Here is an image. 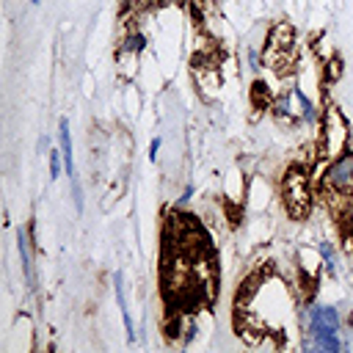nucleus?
<instances>
[{
  "label": "nucleus",
  "mask_w": 353,
  "mask_h": 353,
  "mask_svg": "<svg viewBox=\"0 0 353 353\" xmlns=\"http://www.w3.org/2000/svg\"><path fill=\"white\" fill-rule=\"evenodd\" d=\"M298 320H301L303 347L320 350V353H339V350L350 347V342L342 336L345 334V317H342L336 303H325V301L301 303Z\"/></svg>",
  "instance_id": "nucleus-1"
},
{
  "label": "nucleus",
  "mask_w": 353,
  "mask_h": 353,
  "mask_svg": "<svg viewBox=\"0 0 353 353\" xmlns=\"http://www.w3.org/2000/svg\"><path fill=\"white\" fill-rule=\"evenodd\" d=\"M320 193L325 196V204L339 215L353 212V149L334 160H325V168L320 174Z\"/></svg>",
  "instance_id": "nucleus-2"
},
{
  "label": "nucleus",
  "mask_w": 353,
  "mask_h": 353,
  "mask_svg": "<svg viewBox=\"0 0 353 353\" xmlns=\"http://www.w3.org/2000/svg\"><path fill=\"white\" fill-rule=\"evenodd\" d=\"M317 152H320V160H334L339 154H345L353 143V132H350V121L347 116L331 105V102H323V119H320V127H317Z\"/></svg>",
  "instance_id": "nucleus-3"
},
{
  "label": "nucleus",
  "mask_w": 353,
  "mask_h": 353,
  "mask_svg": "<svg viewBox=\"0 0 353 353\" xmlns=\"http://www.w3.org/2000/svg\"><path fill=\"white\" fill-rule=\"evenodd\" d=\"M281 201L290 218L301 221L312 212V201H314V190H312V179H309V168L303 165H290L281 176Z\"/></svg>",
  "instance_id": "nucleus-4"
},
{
  "label": "nucleus",
  "mask_w": 353,
  "mask_h": 353,
  "mask_svg": "<svg viewBox=\"0 0 353 353\" xmlns=\"http://www.w3.org/2000/svg\"><path fill=\"white\" fill-rule=\"evenodd\" d=\"M262 50L265 52H287V55H295V50H298V33H295L292 22H276V25H270Z\"/></svg>",
  "instance_id": "nucleus-5"
},
{
  "label": "nucleus",
  "mask_w": 353,
  "mask_h": 353,
  "mask_svg": "<svg viewBox=\"0 0 353 353\" xmlns=\"http://www.w3.org/2000/svg\"><path fill=\"white\" fill-rule=\"evenodd\" d=\"M33 245H36V240H33V234H30V229L28 226H19L17 229V251H19V259H22V276H25V284H28V290H33Z\"/></svg>",
  "instance_id": "nucleus-6"
},
{
  "label": "nucleus",
  "mask_w": 353,
  "mask_h": 353,
  "mask_svg": "<svg viewBox=\"0 0 353 353\" xmlns=\"http://www.w3.org/2000/svg\"><path fill=\"white\" fill-rule=\"evenodd\" d=\"M295 265H298L303 281H312V284H317L320 270H325V268H323V256H320V251H317V248H306V245L298 248V262H295Z\"/></svg>",
  "instance_id": "nucleus-7"
},
{
  "label": "nucleus",
  "mask_w": 353,
  "mask_h": 353,
  "mask_svg": "<svg viewBox=\"0 0 353 353\" xmlns=\"http://www.w3.org/2000/svg\"><path fill=\"white\" fill-rule=\"evenodd\" d=\"M58 146H61V154H63L66 179L77 176V168H74V143H72V132H69V119L66 116L58 119Z\"/></svg>",
  "instance_id": "nucleus-8"
},
{
  "label": "nucleus",
  "mask_w": 353,
  "mask_h": 353,
  "mask_svg": "<svg viewBox=\"0 0 353 353\" xmlns=\"http://www.w3.org/2000/svg\"><path fill=\"white\" fill-rule=\"evenodd\" d=\"M110 279H113V295H116V306H119V314H121V323H124L127 342H135V325H132L130 306H127V295H124V276H121V270H113Z\"/></svg>",
  "instance_id": "nucleus-9"
},
{
  "label": "nucleus",
  "mask_w": 353,
  "mask_h": 353,
  "mask_svg": "<svg viewBox=\"0 0 353 353\" xmlns=\"http://www.w3.org/2000/svg\"><path fill=\"white\" fill-rule=\"evenodd\" d=\"M317 251H320V256H323L325 273H328L331 279H339V270H342V251H339V245L331 243V240H320V243H317Z\"/></svg>",
  "instance_id": "nucleus-10"
},
{
  "label": "nucleus",
  "mask_w": 353,
  "mask_h": 353,
  "mask_svg": "<svg viewBox=\"0 0 353 353\" xmlns=\"http://www.w3.org/2000/svg\"><path fill=\"white\" fill-rule=\"evenodd\" d=\"M138 66H141L138 52H130V50H121V47L116 50V72H119L121 80L132 83L138 77Z\"/></svg>",
  "instance_id": "nucleus-11"
},
{
  "label": "nucleus",
  "mask_w": 353,
  "mask_h": 353,
  "mask_svg": "<svg viewBox=\"0 0 353 353\" xmlns=\"http://www.w3.org/2000/svg\"><path fill=\"white\" fill-rule=\"evenodd\" d=\"M342 72H345V63H342V58H339V55H334V58L323 61V66H320V74H323V85L328 88L331 83H336V80L342 77Z\"/></svg>",
  "instance_id": "nucleus-12"
},
{
  "label": "nucleus",
  "mask_w": 353,
  "mask_h": 353,
  "mask_svg": "<svg viewBox=\"0 0 353 353\" xmlns=\"http://www.w3.org/2000/svg\"><path fill=\"white\" fill-rule=\"evenodd\" d=\"M47 168H50V179L55 182V179L61 176V171H63V154H61V146H55V149L47 152Z\"/></svg>",
  "instance_id": "nucleus-13"
},
{
  "label": "nucleus",
  "mask_w": 353,
  "mask_h": 353,
  "mask_svg": "<svg viewBox=\"0 0 353 353\" xmlns=\"http://www.w3.org/2000/svg\"><path fill=\"white\" fill-rule=\"evenodd\" d=\"M69 196H72L74 212L80 215V212H83V185H80V179H77V176H72V179H69Z\"/></svg>",
  "instance_id": "nucleus-14"
},
{
  "label": "nucleus",
  "mask_w": 353,
  "mask_h": 353,
  "mask_svg": "<svg viewBox=\"0 0 353 353\" xmlns=\"http://www.w3.org/2000/svg\"><path fill=\"white\" fill-rule=\"evenodd\" d=\"M193 193H196V185H193V182H185V188H182V193H179V199L174 201V207H176V210H182V207H188V204H190V199H193Z\"/></svg>",
  "instance_id": "nucleus-15"
},
{
  "label": "nucleus",
  "mask_w": 353,
  "mask_h": 353,
  "mask_svg": "<svg viewBox=\"0 0 353 353\" xmlns=\"http://www.w3.org/2000/svg\"><path fill=\"white\" fill-rule=\"evenodd\" d=\"M160 149H163V135H154V138L149 141V160H152V163L160 157Z\"/></svg>",
  "instance_id": "nucleus-16"
},
{
  "label": "nucleus",
  "mask_w": 353,
  "mask_h": 353,
  "mask_svg": "<svg viewBox=\"0 0 353 353\" xmlns=\"http://www.w3.org/2000/svg\"><path fill=\"white\" fill-rule=\"evenodd\" d=\"M83 85H85L83 91H85V94L91 97V94H94V80H91V77H85V83H83Z\"/></svg>",
  "instance_id": "nucleus-17"
},
{
  "label": "nucleus",
  "mask_w": 353,
  "mask_h": 353,
  "mask_svg": "<svg viewBox=\"0 0 353 353\" xmlns=\"http://www.w3.org/2000/svg\"><path fill=\"white\" fill-rule=\"evenodd\" d=\"M154 3H182V0H154Z\"/></svg>",
  "instance_id": "nucleus-18"
},
{
  "label": "nucleus",
  "mask_w": 353,
  "mask_h": 353,
  "mask_svg": "<svg viewBox=\"0 0 353 353\" xmlns=\"http://www.w3.org/2000/svg\"><path fill=\"white\" fill-rule=\"evenodd\" d=\"M30 3H33V6H39V3H41V0H30Z\"/></svg>",
  "instance_id": "nucleus-19"
}]
</instances>
